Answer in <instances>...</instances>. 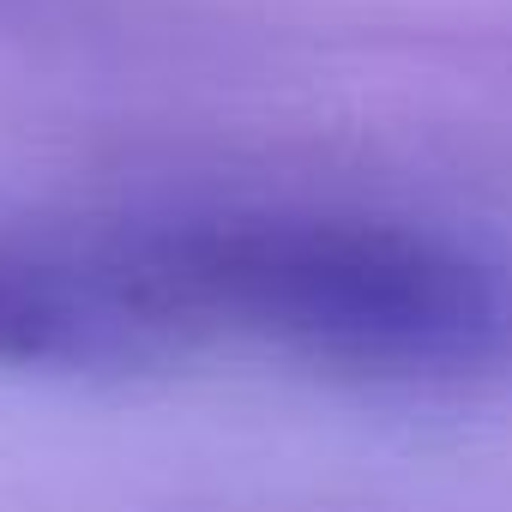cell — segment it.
Masks as SVG:
<instances>
[{
    "label": "cell",
    "mask_w": 512,
    "mask_h": 512,
    "mask_svg": "<svg viewBox=\"0 0 512 512\" xmlns=\"http://www.w3.org/2000/svg\"><path fill=\"white\" fill-rule=\"evenodd\" d=\"M0 362L7 368H127L151 356L103 296L85 247L0 241Z\"/></svg>",
    "instance_id": "7a4b0ae2"
},
{
    "label": "cell",
    "mask_w": 512,
    "mask_h": 512,
    "mask_svg": "<svg viewBox=\"0 0 512 512\" xmlns=\"http://www.w3.org/2000/svg\"><path fill=\"white\" fill-rule=\"evenodd\" d=\"M85 260L151 362L229 344L368 386L512 368V266L434 223L223 205L127 223Z\"/></svg>",
    "instance_id": "6da1fadb"
}]
</instances>
